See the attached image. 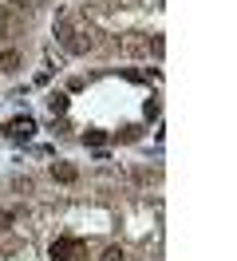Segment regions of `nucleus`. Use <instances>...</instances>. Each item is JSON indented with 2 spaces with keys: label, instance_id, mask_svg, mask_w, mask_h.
<instances>
[{
  "label": "nucleus",
  "instance_id": "obj_1",
  "mask_svg": "<svg viewBox=\"0 0 237 261\" xmlns=\"http://www.w3.org/2000/svg\"><path fill=\"white\" fill-rule=\"evenodd\" d=\"M79 249H83L79 238H60V242H51V261H71V253Z\"/></svg>",
  "mask_w": 237,
  "mask_h": 261
},
{
  "label": "nucleus",
  "instance_id": "obj_2",
  "mask_svg": "<svg viewBox=\"0 0 237 261\" xmlns=\"http://www.w3.org/2000/svg\"><path fill=\"white\" fill-rule=\"evenodd\" d=\"M32 130H36L32 119H16V123H8V135H12V139H32Z\"/></svg>",
  "mask_w": 237,
  "mask_h": 261
},
{
  "label": "nucleus",
  "instance_id": "obj_3",
  "mask_svg": "<svg viewBox=\"0 0 237 261\" xmlns=\"http://www.w3.org/2000/svg\"><path fill=\"white\" fill-rule=\"evenodd\" d=\"M51 178H60V182H75L79 174H75V166H67V163H56V166H51Z\"/></svg>",
  "mask_w": 237,
  "mask_h": 261
},
{
  "label": "nucleus",
  "instance_id": "obj_4",
  "mask_svg": "<svg viewBox=\"0 0 237 261\" xmlns=\"http://www.w3.org/2000/svg\"><path fill=\"white\" fill-rule=\"evenodd\" d=\"M16 67H20V56H16V51H4V56H0V71H4V75H12Z\"/></svg>",
  "mask_w": 237,
  "mask_h": 261
},
{
  "label": "nucleus",
  "instance_id": "obj_5",
  "mask_svg": "<svg viewBox=\"0 0 237 261\" xmlns=\"http://www.w3.org/2000/svg\"><path fill=\"white\" fill-rule=\"evenodd\" d=\"M83 143H87V147H103V143H107V130H87Z\"/></svg>",
  "mask_w": 237,
  "mask_h": 261
},
{
  "label": "nucleus",
  "instance_id": "obj_6",
  "mask_svg": "<svg viewBox=\"0 0 237 261\" xmlns=\"http://www.w3.org/2000/svg\"><path fill=\"white\" fill-rule=\"evenodd\" d=\"M47 107H51V115H63V111H67V95H51V99H47Z\"/></svg>",
  "mask_w": 237,
  "mask_h": 261
},
{
  "label": "nucleus",
  "instance_id": "obj_7",
  "mask_svg": "<svg viewBox=\"0 0 237 261\" xmlns=\"http://www.w3.org/2000/svg\"><path fill=\"white\" fill-rule=\"evenodd\" d=\"M103 261H123V249H119V245H111L107 253H103Z\"/></svg>",
  "mask_w": 237,
  "mask_h": 261
},
{
  "label": "nucleus",
  "instance_id": "obj_8",
  "mask_svg": "<svg viewBox=\"0 0 237 261\" xmlns=\"http://www.w3.org/2000/svg\"><path fill=\"white\" fill-rule=\"evenodd\" d=\"M0 226H4V222H0Z\"/></svg>",
  "mask_w": 237,
  "mask_h": 261
}]
</instances>
